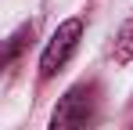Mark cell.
<instances>
[{"label": "cell", "instance_id": "obj_1", "mask_svg": "<svg viewBox=\"0 0 133 130\" xmlns=\"http://www.w3.org/2000/svg\"><path fill=\"white\" fill-rule=\"evenodd\" d=\"M90 116H94V87L76 83V87H68L65 98L58 101L47 130H87Z\"/></svg>", "mask_w": 133, "mask_h": 130}, {"label": "cell", "instance_id": "obj_2", "mask_svg": "<svg viewBox=\"0 0 133 130\" xmlns=\"http://www.w3.org/2000/svg\"><path fill=\"white\" fill-rule=\"evenodd\" d=\"M79 36H83V18H65L54 29V36L47 40L43 54H40V76H43V80H50V76L72 58V51L79 47Z\"/></svg>", "mask_w": 133, "mask_h": 130}, {"label": "cell", "instance_id": "obj_3", "mask_svg": "<svg viewBox=\"0 0 133 130\" xmlns=\"http://www.w3.org/2000/svg\"><path fill=\"white\" fill-rule=\"evenodd\" d=\"M133 58V15L122 22V29H119V36H115V62L126 65Z\"/></svg>", "mask_w": 133, "mask_h": 130}, {"label": "cell", "instance_id": "obj_4", "mask_svg": "<svg viewBox=\"0 0 133 130\" xmlns=\"http://www.w3.org/2000/svg\"><path fill=\"white\" fill-rule=\"evenodd\" d=\"M29 33H32V25H22L11 40H7V47H4V65H11L15 58H18V51L25 47V40H29Z\"/></svg>", "mask_w": 133, "mask_h": 130}]
</instances>
